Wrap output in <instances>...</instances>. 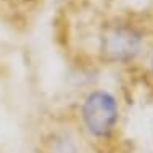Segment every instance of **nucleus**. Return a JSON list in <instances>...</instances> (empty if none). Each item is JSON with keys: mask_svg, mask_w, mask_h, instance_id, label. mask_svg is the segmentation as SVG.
Wrapping results in <instances>:
<instances>
[{"mask_svg": "<svg viewBox=\"0 0 153 153\" xmlns=\"http://www.w3.org/2000/svg\"><path fill=\"white\" fill-rule=\"evenodd\" d=\"M143 47V34L135 24L118 21L106 24L100 36V52L111 63H129Z\"/></svg>", "mask_w": 153, "mask_h": 153, "instance_id": "nucleus-1", "label": "nucleus"}, {"mask_svg": "<svg viewBox=\"0 0 153 153\" xmlns=\"http://www.w3.org/2000/svg\"><path fill=\"white\" fill-rule=\"evenodd\" d=\"M119 118L118 102L106 90L90 92L81 106L84 127L95 139H105L114 131Z\"/></svg>", "mask_w": 153, "mask_h": 153, "instance_id": "nucleus-2", "label": "nucleus"}, {"mask_svg": "<svg viewBox=\"0 0 153 153\" xmlns=\"http://www.w3.org/2000/svg\"><path fill=\"white\" fill-rule=\"evenodd\" d=\"M13 2H16L18 5H23V7H32L36 3H39L40 0H13Z\"/></svg>", "mask_w": 153, "mask_h": 153, "instance_id": "nucleus-3", "label": "nucleus"}, {"mask_svg": "<svg viewBox=\"0 0 153 153\" xmlns=\"http://www.w3.org/2000/svg\"><path fill=\"white\" fill-rule=\"evenodd\" d=\"M150 65H152V71H153V55H152V61H150Z\"/></svg>", "mask_w": 153, "mask_h": 153, "instance_id": "nucleus-4", "label": "nucleus"}]
</instances>
